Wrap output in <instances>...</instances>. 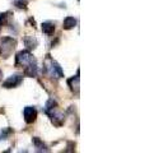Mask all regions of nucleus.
Wrapping results in <instances>:
<instances>
[{
    "mask_svg": "<svg viewBox=\"0 0 145 153\" xmlns=\"http://www.w3.org/2000/svg\"><path fill=\"white\" fill-rule=\"evenodd\" d=\"M42 32L46 36H52L55 32V23L52 22H43L42 23Z\"/></svg>",
    "mask_w": 145,
    "mask_h": 153,
    "instance_id": "9d476101",
    "label": "nucleus"
},
{
    "mask_svg": "<svg viewBox=\"0 0 145 153\" xmlns=\"http://www.w3.org/2000/svg\"><path fill=\"white\" fill-rule=\"evenodd\" d=\"M37 73H38V66H37L36 60L31 61L28 65L24 66V74L27 76H36Z\"/></svg>",
    "mask_w": 145,
    "mask_h": 153,
    "instance_id": "6e6552de",
    "label": "nucleus"
},
{
    "mask_svg": "<svg viewBox=\"0 0 145 153\" xmlns=\"http://www.w3.org/2000/svg\"><path fill=\"white\" fill-rule=\"evenodd\" d=\"M32 143H33V146H35L37 152H48L46 144L40 139V138H37V137L32 138Z\"/></svg>",
    "mask_w": 145,
    "mask_h": 153,
    "instance_id": "9b49d317",
    "label": "nucleus"
},
{
    "mask_svg": "<svg viewBox=\"0 0 145 153\" xmlns=\"http://www.w3.org/2000/svg\"><path fill=\"white\" fill-rule=\"evenodd\" d=\"M17 41L13 40L12 37H3L1 42H0V54L3 57H8L10 56V54L13 52V50L16 49Z\"/></svg>",
    "mask_w": 145,
    "mask_h": 153,
    "instance_id": "f03ea898",
    "label": "nucleus"
},
{
    "mask_svg": "<svg viewBox=\"0 0 145 153\" xmlns=\"http://www.w3.org/2000/svg\"><path fill=\"white\" fill-rule=\"evenodd\" d=\"M8 17V13H4V14H0V31H1L3 28V23L5 22V19Z\"/></svg>",
    "mask_w": 145,
    "mask_h": 153,
    "instance_id": "2eb2a0df",
    "label": "nucleus"
},
{
    "mask_svg": "<svg viewBox=\"0 0 145 153\" xmlns=\"http://www.w3.org/2000/svg\"><path fill=\"white\" fill-rule=\"evenodd\" d=\"M13 3L18 9H26L27 4H28V0H13Z\"/></svg>",
    "mask_w": 145,
    "mask_h": 153,
    "instance_id": "4468645a",
    "label": "nucleus"
},
{
    "mask_svg": "<svg viewBox=\"0 0 145 153\" xmlns=\"http://www.w3.org/2000/svg\"><path fill=\"white\" fill-rule=\"evenodd\" d=\"M33 60H35V57L32 56L30 50L19 51L16 56V66H26Z\"/></svg>",
    "mask_w": 145,
    "mask_h": 153,
    "instance_id": "7ed1b4c3",
    "label": "nucleus"
},
{
    "mask_svg": "<svg viewBox=\"0 0 145 153\" xmlns=\"http://www.w3.org/2000/svg\"><path fill=\"white\" fill-rule=\"evenodd\" d=\"M3 78V73H1V70H0V79Z\"/></svg>",
    "mask_w": 145,
    "mask_h": 153,
    "instance_id": "dca6fc26",
    "label": "nucleus"
},
{
    "mask_svg": "<svg viewBox=\"0 0 145 153\" xmlns=\"http://www.w3.org/2000/svg\"><path fill=\"white\" fill-rule=\"evenodd\" d=\"M76 26V19L74 17H66L64 19V22H62V27H64V30H72Z\"/></svg>",
    "mask_w": 145,
    "mask_h": 153,
    "instance_id": "f8f14e48",
    "label": "nucleus"
},
{
    "mask_svg": "<svg viewBox=\"0 0 145 153\" xmlns=\"http://www.w3.org/2000/svg\"><path fill=\"white\" fill-rule=\"evenodd\" d=\"M43 73L47 76H51V78H55V79L64 76V71H62L61 66L50 55H47L45 57V60H43Z\"/></svg>",
    "mask_w": 145,
    "mask_h": 153,
    "instance_id": "f257e3e1",
    "label": "nucleus"
},
{
    "mask_svg": "<svg viewBox=\"0 0 145 153\" xmlns=\"http://www.w3.org/2000/svg\"><path fill=\"white\" fill-rule=\"evenodd\" d=\"M22 82H23V76L21 74H13L3 83V87L4 88H17L22 84Z\"/></svg>",
    "mask_w": 145,
    "mask_h": 153,
    "instance_id": "39448f33",
    "label": "nucleus"
},
{
    "mask_svg": "<svg viewBox=\"0 0 145 153\" xmlns=\"http://www.w3.org/2000/svg\"><path fill=\"white\" fill-rule=\"evenodd\" d=\"M46 115H47V116H50L51 121H52V124H54L55 126H61L62 124H64L65 116H64V114L60 112L59 110H57V107L52 108L51 111H48Z\"/></svg>",
    "mask_w": 145,
    "mask_h": 153,
    "instance_id": "20e7f679",
    "label": "nucleus"
},
{
    "mask_svg": "<svg viewBox=\"0 0 145 153\" xmlns=\"http://www.w3.org/2000/svg\"><path fill=\"white\" fill-rule=\"evenodd\" d=\"M67 85L70 87L72 93L78 94V92H79V70L75 76H71V78L67 79Z\"/></svg>",
    "mask_w": 145,
    "mask_h": 153,
    "instance_id": "0eeeda50",
    "label": "nucleus"
},
{
    "mask_svg": "<svg viewBox=\"0 0 145 153\" xmlns=\"http://www.w3.org/2000/svg\"><path fill=\"white\" fill-rule=\"evenodd\" d=\"M23 42H24V45H26L27 50L36 49L37 45H38V40H37L35 36H26V37L23 38Z\"/></svg>",
    "mask_w": 145,
    "mask_h": 153,
    "instance_id": "1a4fd4ad",
    "label": "nucleus"
},
{
    "mask_svg": "<svg viewBox=\"0 0 145 153\" xmlns=\"http://www.w3.org/2000/svg\"><path fill=\"white\" fill-rule=\"evenodd\" d=\"M23 116H24V121L27 124H32L36 121L37 117V110L35 106H26L23 110Z\"/></svg>",
    "mask_w": 145,
    "mask_h": 153,
    "instance_id": "423d86ee",
    "label": "nucleus"
},
{
    "mask_svg": "<svg viewBox=\"0 0 145 153\" xmlns=\"http://www.w3.org/2000/svg\"><path fill=\"white\" fill-rule=\"evenodd\" d=\"M10 134H12V129L10 128H4L3 130L0 131V142H1V140H7Z\"/></svg>",
    "mask_w": 145,
    "mask_h": 153,
    "instance_id": "ddd939ff",
    "label": "nucleus"
}]
</instances>
